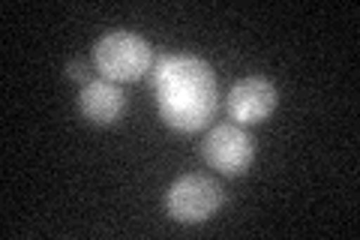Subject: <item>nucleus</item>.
<instances>
[{"mask_svg": "<svg viewBox=\"0 0 360 240\" xmlns=\"http://www.w3.org/2000/svg\"><path fill=\"white\" fill-rule=\"evenodd\" d=\"M153 90L160 118L172 130L195 132L217 108V78L210 63L193 54H165L156 61Z\"/></svg>", "mask_w": 360, "mask_h": 240, "instance_id": "nucleus-1", "label": "nucleus"}, {"mask_svg": "<svg viewBox=\"0 0 360 240\" xmlns=\"http://www.w3.org/2000/svg\"><path fill=\"white\" fill-rule=\"evenodd\" d=\"M96 70L103 72L108 82H135L144 72H150L153 66V49L141 37H135L129 30H115L105 33L94 49Z\"/></svg>", "mask_w": 360, "mask_h": 240, "instance_id": "nucleus-2", "label": "nucleus"}, {"mask_svg": "<svg viewBox=\"0 0 360 240\" xmlns=\"http://www.w3.org/2000/svg\"><path fill=\"white\" fill-rule=\"evenodd\" d=\"M222 204V187L205 175H184L168 187L165 208L177 222H205Z\"/></svg>", "mask_w": 360, "mask_h": 240, "instance_id": "nucleus-3", "label": "nucleus"}, {"mask_svg": "<svg viewBox=\"0 0 360 240\" xmlns=\"http://www.w3.org/2000/svg\"><path fill=\"white\" fill-rule=\"evenodd\" d=\"M201 153H205L210 168H217L219 175L234 177L250 168L252 156H255V144L240 123H219V127H213L207 132Z\"/></svg>", "mask_w": 360, "mask_h": 240, "instance_id": "nucleus-4", "label": "nucleus"}, {"mask_svg": "<svg viewBox=\"0 0 360 240\" xmlns=\"http://www.w3.org/2000/svg\"><path fill=\"white\" fill-rule=\"evenodd\" d=\"M276 108V87L264 75H246L229 90V118L240 127L262 123Z\"/></svg>", "mask_w": 360, "mask_h": 240, "instance_id": "nucleus-5", "label": "nucleus"}, {"mask_svg": "<svg viewBox=\"0 0 360 240\" xmlns=\"http://www.w3.org/2000/svg\"><path fill=\"white\" fill-rule=\"evenodd\" d=\"M123 106H127L123 90L115 82H108V78L87 82L82 87V94H78V108H82L84 118L90 123H96V127H111L123 114Z\"/></svg>", "mask_w": 360, "mask_h": 240, "instance_id": "nucleus-6", "label": "nucleus"}, {"mask_svg": "<svg viewBox=\"0 0 360 240\" xmlns=\"http://www.w3.org/2000/svg\"><path fill=\"white\" fill-rule=\"evenodd\" d=\"M66 75H70L72 82H82V84H84V78H87V63H84V61H72L70 66H66Z\"/></svg>", "mask_w": 360, "mask_h": 240, "instance_id": "nucleus-7", "label": "nucleus"}]
</instances>
